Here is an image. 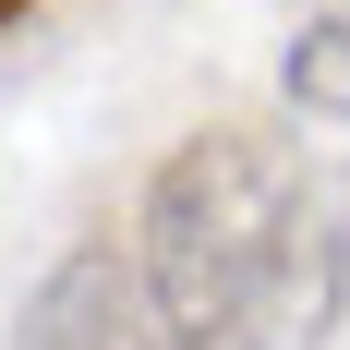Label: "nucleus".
<instances>
[{
    "instance_id": "nucleus-1",
    "label": "nucleus",
    "mask_w": 350,
    "mask_h": 350,
    "mask_svg": "<svg viewBox=\"0 0 350 350\" xmlns=\"http://www.w3.org/2000/svg\"><path fill=\"white\" fill-rule=\"evenodd\" d=\"M302 181H290V157H266L254 133H193L157 157V181H145V290H157V314H170L181 350H230L254 326V302L278 290L290 242H302Z\"/></svg>"
},
{
    "instance_id": "nucleus-2",
    "label": "nucleus",
    "mask_w": 350,
    "mask_h": 350,
    "mask_svg": "<svg viewBox=\"0 0 350 350\" xmlns=\"http://www.w3.org/2000/svg\"><path fill=\"white\" fill-rule=\"evenodd\" d=\"M12 350H181L170 314H157V290H145V254H61L49 278H36L25 326H12Z\"/></svg>"
},
{
    "instance_id": "nucleus-3",
    "label": "nucleus",
    "mask_w": 350,
    "mask_h": 350,
    "mask_svg": "<svg viewBox=\"0 0 350 350\" xmlns=\"http://www.w3.org/2000/svg\"><path fill=\"white\" fill-rule=\"evenodd\" d=\"M290 109H314V121H350V0H326L314 25L290 36Z\"/></svg>"
},
{
    "instance_id": "nucleus-4",
    "label": "nucleus",
    "mask_w": 350,
    "mask_h": 350,
    "mask_svg": "<svg viewBox=\"0 0 350 350\" xmlns=\"http://www.w3.org/2000/svg\"><path fill=\"white\" fill-rule=\"evenodd\" d=\"M12 12H25V0H0V25H12Z\"/></svg>"
}]
</instances>
